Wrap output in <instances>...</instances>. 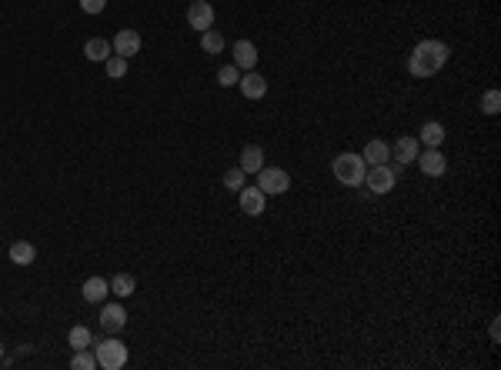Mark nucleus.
I'll return each mask as SVG.
<instances>
[{
  "instance_id": "obj_1",
  "label": "nucleus",
  "mask_w": 501,
  "mask_h": 370,
  "mask_svg": "<svg viewBox=\"0 0 501 370\" xmlns=\"http://www.w3.org/2000/svg\"><path fill=\"white\" fill-rule=\"evenodd\" d=\"M448 54H451V50H448V44H441V40H421V44L411 50V57H408V71H411V77H418V80H428V77H435L444 67Z\"/></svg>"
},
{
  "instance_id": "obj_2",
  "label": "nucleus",
  "mask_w": 501,
  "mask_h": 370,
  "mask_svg": "<svg viewBox=\"0 0 501 370\" xmlns=\"http://www.w3.org/2000/svg\"><path fill=\"white\" fill-rule=\"evenodd\" d=\"M365 157L361 154H338L334 157V177H338V184L345 187H361L365 184Z\"/></svg>"
},
{
  "instance_id": "obj_3",
  "label": "nucleus",
  "mask_w": 501,
  "mask_h": 370,
  "mask_svg": "<svg viewBox=\"0 0 501 370\" xmlns=\"http://www.w3.org/2000/svg\"><path fill=\"white\" fill-rule=\"evenodd\" d=\"M97 367L104 370H120L127 364V347L117 340V337H104L100 344H97Z\"/></svg>"
},
{
  "instance_id": "obj_4",
  "label": "nucleus",
  "mask_w": 501,
  "mask_h": 370,
  "mask_svg": "<svg viewBox=\"0 0 501 370\" xmlns=\"http://www.w3.org/2000/svg\"><path fill=\"white\" fill-rule=\"evenodd\" d=\"M257 187L264 190V197L284 194L291 187V174L288 170H281V167H261V170H257Z\"/></svg>"
},
{
  "instance_id": "obj_5",
  "label": "nucleus",
  "mask_w": 501,
  "mask_h": 370,
  "mask_svg": "<svg viewBox=\"0 0 501 370\" xmlns=\"http://www.w3.org/2000/svg\"><path fill=\"white\" fill-rule=\"evenodd\" d=\"M394 181H398V170L388 164H374L371 170H365V184L371 194H388L394 187Z\"/></svg>"
},
{
  "instance_id": "obj_6",
  "label": "nucleus",
  "mask_w": 501,
  "mask_h": 370,
  "mask_svg": "<svg viewBox=\"0 0 501 370\" xmlns=\"http://www.w3.org/2000/svg\"><path fill=\"white\" fill-rule=\"evenodd\" d=\"M188 27L201 30V34L214 27V7L208 0H194L191 7H188Z\"/></svg>"
},
{
  "instance_id": "obj_7",
  "label": "nucleus",
  "mask_w": 501,
  "mask_h": 370,
  "mask_svg": "<svg viewBox=\"0 0 501 370\" xmlns=\"http://www.w3.org/2000/svg\"><path fill=\"white\" fill-rule=\"evenodd\" d=\"M415 160H418V167L424 170V177H441L444 170H448V160H444V154L438 147H428L424 154H418Z\"/></svg>"
},
{
  "instance_id": "obj_8",
  "label": "nucleus",
  "mask_w": 501,
  "mask_h": 370,
  "mask_svg": "<svg viewBox=\"0 0 501 370\" xmlns=\"http://www.w3.org/2000/svg\"><path fill=\"white\" fill-rule=\"evenodd\" d=\"M237 194H241V210H244L248 217L264 214V201H268V197H264V190H261V187H241Z\"/></svg>"
},
{
  "instance_id": "obj_9",
  "label": "nucleus",
  "mask_w": 501,
  "mask_h": 370,
  "mask_svg": "<svg viewBox=\"0 0 501 370\" xmlns=\"http://www.w3.org/2000/svg\"><path fill=\"white\" fill-rule=\"evenodd\" d=\"M111 47H114V54L131 60V57L140 50V34H137V30H117V37L111 40Z\"/></svg>"
},
{
  "instance_id": "obj_10",
  "label": "nucleus",
  "mask_w": 501,
  "mask_h": 370,
  "mask_svg": "<svg viewBox=\"0 0 501 370\" xmlns=\"http://www.w3.org/2000/svg\"><path fill=\"white\" fill-rule=\"evenodd\" d=\"M124 324H127V311H124L120 304H107V307L100 311V327L107 333L124 331Z\"/></svg>"
},
{
  "instance_id": "obj_11",
  "label": "nucleus",
  "mask_w": 501,
  "mask_h": 370,
  "mask_svg": "<svg viewBox=\"0 0 501 370\" xmlns=\"http://www.w3.org/2000/svg\"><path fill=\"white\" fill-rule=\"evenodd\" d=\"M234 67L237 71H254L257 67V47L250 40H237L234 44Z\"/></svg>"
},
{
  "instance_id": "obj_12",
  "label": "nucleus",
  "mask_w": 501,
  "mask_h": 370,
  "mask_svg": "<svg viewBox=\"0 0 501 370\" xmlns=\"http://www.w3.org/2000/svg\"><path fill=\"white\" fill-rule=\"evenodd\" d=\"M237 84H241V93H244L248 100H261V97L268 93V80H264L261 74H254V71H248Z\"/></svg>"
},
{
  "instance_id": "obj_13",
  "label": "nucleus",
  "mask_w": 501,
  "mask_h": 370,
  "mask_svg": "<svg viewBox=\"0 0 501 370\" xmlns=\"http://www.w3.org/2000/svg\"><path fill=\"white\" fill-rule=\"evenodd\" d=\"M391 154H394V160L405 167V164H415V157L421 154L418 150V137H398V144L391 147Z\"/></svg>"
},
{
  "instance_id": "obj_14",
  "label": "nucleus",
  "mask_w": 501,
  "mask_h": 370,
  "mask_svg": "<svg viewBox=\"0 0 501 370\" xmlns=\"http://www.w3.org/2000/svg\"><path fill=\"white\" fill-rule=\"evenodd\" d=\"M111 54H114V47L107 44V37H91L87 44H84V57L94 60V64H104Z\"/></svg>"
},
{
  "instance_id": "obj_15",
  "label": "nucleus",
  "mask_w": 501,
  "mask_h": 370,
  "mask_svg": "<svg viewBox=\"0 0 501 370\" xmlns=\"http://www.w3.org/2000/svg\"><path fill=\"white\" fill-rule=\"evenodd\" d=\"M241 170H244V174H257V170H261V167H264V150L257 147V144H248V147L241 150Z\"/></svg>"
},
{
  "instance_id": "obj_16",
  "label": "nucleus",
  "mask_w": 501,
  "mask_h": 370,
  "mask_svg": "<svg viewBox=\"0 0 501 370\" xmlns=\"http://www.w3.org/2000/svg\"><path fill=\"white\" fill-rule=\"evenodd\" d=\"M10 260H14L17 267H27V263L37 260V247L30 241H14L10 243Z\"/></svg>"
},
{
  "instance_id": "obj_17",
  "label": "nucleus",
  "mask_w": 501,
  "mask_h": 370,
  "mask_svg": "<svg viewBox=\"0 0 501 370\" xmlns=\"http://www.w3.org/2000/svg\"><path fill=\"white\" fill-rule=\"evenodd\" d=\"M361 157H365V164H385V160H391V147H388L385 140H367L365 144V154H361Z\"/></svg>"
},
{
  "instance_id": "obj_18",
  "label": "nucleus",
  "mask_w": 501,
  "mask_h": 370,
  "mask_svg": "<svg viewBox=\"0 0 501 370\" xmlns=\"http://www.w3.org/2000/svg\"><path fill=\"white\" fill-rule=\"evenodd\" d=\"M107 290H111V287H107L104 277H87V284H84V300H87V304H100V300L107 297Z\"/></svg>"
},
{
  "instance_id": "obj_19",
  "label": "nucleus",
  "mask_w": 501,
  "mask_h": 370,
  "mask_svg": "<svg viewBox=\"0 0 501 370\" xmlns=\"http://www.w3.org/2000/svg\"><path fill=\"white\" fill-rule=\"evenodd\" d=\"M418 140H421L424 147H441L444 144V127L438 124V120H428V124L421 127V137H418Z\"/></svg>"
},
{
  "instance_id": "obj_20",
  "label": "nucleus",
  "mask_w": 501,
  "mask_h": 370,
  "mask_svg": "<svg viewBox=\"0 0 501 370\" xmlns=\"http://www.w3.org/2000/svg\"><path fill=\"white\" fill-rule=\"evenodd\" d=\"M137 287V280L131 277V274H114V280H111V294L117 297H131Z\"/></svg>"
},
{
  "instance_id": "obj_21",
  "label": "nucleus",
  "mask_w": 501,
  "mask_h": 370,
  "mask_svg": "<svg viewBox=\"0 0 501 370\" xmlns=\"http://www.w3.org/2000/svg\"><path fill=\"white\" fill-rule=\"evenodd\" d=\"M201 50H204V54H221V50H224V37H221L214 27L204 30V34H201Z\"/></svg>"
},
{
  "instance_id": "obj_22",
  "label": "nucleus",
  "mask_w": 501,
  "mask_h": 370,
  "mask_svg": "<svg viewBox=\"0 0 501 370\" xmlns=\"http://www.w3.org/2000/svg\"><path fill=\"white\" fill-rule=\"evenodd\" d=\"M67 340H71V347H74V351H84V347H91V344H94V337H91V331H87V327H71Z\"/></svg>"
},
{
  "instance_id": "obj_23",
  "label": "nucleus",
  "mask_w": 501,
  "mask_h": 370,
  "mask_svg": "<svg viewBox=\"0 0 501 370\" xmlns=\"http://www.w3.org/2000/svg\"><path fill=\"white\" fill-rule=\"evenodd\" d=\"M107 77H114V80H120V77L127 74V57H120V54H111L107 60Z\"/></svg>"
},
{
  "instance_id": "obj_24",
  "label": "nucleus",
  "mask_w": 501,
  "mask_h": 370,
  "mask_svg": "<svg viewBox=\"0 0 501 370\" xmlns=\"http://www.w3.org/2000/svg\"><path fill=\"white\" fill-rule=\"evenodd\" d=\"M71 367H74V370H94L97 367V357H94V353H87V347H84V351L74 353Z\"/></svg>"
},
{
  "instance_id": "obj_25",
  "label": "nucleus",
  "mask_w": 501,
  "mask_h": 370,
  "mask_svg": "<svg viewBox=\"0 0 501 370\" xmlns=\"http://www.w3.org/2000/svg\"><path fill=\"white\" fill-rule=\"evenodd\" d=\"M482 111L491 113V117L501 111V93H498V91H484V93H482Z\"/></svg>"
},
{
  "instance_id": "obj_26",
  "label": "nucleus",
  "mask_w": 501,
  "mask_h": 370,
  "mask_svg": "<svg viewBox=\"0 0 501 370\" xmlns=\"http://www.w3.org/2000/svg\"><path fill=\"white\" fill-rule=\"evenodd\" d=\"M237 80H241V71H237L234 64H228V67L217 71V84H221V87H234Z\"/></svg>"
},
{
  "instance_id": "obj_27",
  "label": "nucleus",
  "mask_w": 501,
  "mask_h": 370,
  "mask_svg": "<svg viewBox=\"0 0 501 370\" xmlns=\"http://www.w3.org/2000/svg\"><path fill=\"white\" fill-rule=\"evenodd\" d=\"M224 187H228V190H234V194H237V190L244 187V170H241V167H231V170L224 174Z\"/></svg>"
},
{
  "instance_id": "obj_28",
  "label": "nucleus",
  "mask_w": 501,
  "mask_h": 370,
  "mask_svg": "<svg viewBox=\"0 0 501 370\" xmlns=\"http://www.w3.org/2000/svg\"><path fill=\"white\" fill-rule=\"evenodd\" d=\"M104 7H107V0H80V10H84V14H91V17H94V14H100Z\"/></svg>"
},
{
  "instance_id": "obj_29",
  "label": "nucleus",
  "mask_w": 501,
  "mask_h": 370,
  "mask_svg": "<svg viewBox=\"0 0 501 370\" xmlns=\"http://www.w3.org/2000/svg\"><path fill=\"white\" fill-rule=\"evenodd\" d=\"M491 340H495V344H498V340H501V324H498V317L491 320Z\"/></svg>"
},
{
  "instance_id": "obj_30",
  "label": "nucleus",
  "mask_w": 501,
  "mask_h": 370,
  "mask_svg": "<svg viewBox=\"0 0 501 370\" xmlns=\"http://www.w3.org/2000/svg\"><path fill=\"white\" fill-rule=\"evenodd\" d=\"M0 360H3V344H0Z\"/></svg>"
}]
</instances>
